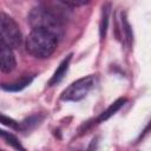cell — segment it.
Returning <instances> with one entry per match:
<instances>
[{"label": "cell", "instance_id": "1", "mask_svg": "<svg viewBox=\"0 0 151 151\" xmlns=\"http://www.w3.org/2000/svg\"><path fill=\"white\" fill-rule=\"evenodd\" d=\"M32 29L39 28L54 34L58 39L64 37V21L47 6L39 5L33 7L27 17Z\"/></svg>", "mask_w": 151, "mask_h": 151}, {"label": "cell", "instance_id": "2", "mask_svg": "<svg viewBox=\"0 0 151 151\" xmlns=\"http://www.w3.org/2000/svg\"><path fill=\"white\" fill-rule=\"evenodd\" d=\"M58 38L51 32L44 29H32L26 38V51L38 59H46L51 57L58 46Z\"/></svg>", "mask_w": 151, "mask_h": 151}, {"label": "cell", "instance_id": "3", "mask_svg": "<svg viewBox=\"0 0 151 151\" xmlns=\"http://www.w3.org/2000/svg\"><path fill=\"white\" fill-rule=\"evenodd\" d=\"M22 35L17 21L7 15L6 13H0V44L12 48H17L21 45Z\"/></svg>", "mask_w": 151, "mask_h": 151}, {"label": "cell", "instance_id": "4", "mask_svg": "<svg viewBox=\"0 0 151 151\" xmlns=\"http://www.w3.org/2000/svg\"><path fill=\"white\" fill-rule=\"evenodd\" d=\"M96 84L94 76H86L83 77L76 81H73L71 85H68L60 96V99L64 101H79L84 99L87 93L92 90V87Z\"/></svg>", "mask_w": 151, "mask_h": 151}, {"label": "cell", "instance_id": "5", "mask_svg": "<svg viewBox=\"0 0 151 151\" xmlns=\"http://www.w3.org/2000/svg\"><path fill=\"white\" fill-rule=\"evenodd\" d=\"M17 66L15 55L12 50L2 44H0V70L4 73L12 72Z\"/></svg>", "mask_w": 151, "mask_h": 151}, {"label": "cell", "instance_id": "6", "mask_svg": "<svg viewBox=\"0 0 151 151\" xmlns=\"http://www.w3.org/2000/svg\"><path fill=\"white\" fill-rule=\"evenodd\" d=\"M117 32L120 33L119 39H122V41H124V44L127 47H131L132 41H133V33H132V28L126 19V14L124 12L120 13V19H119V26H117Z\"/></svg>", "mask_w": 151, "mask_h": 151}, {"label": "cell", "instance_id": "7", "mask_svg": "<svg viewBox=\"0 0 151 151\" xmlns=\"http://www.w3.org/2000/svg\"><path fill=\"white\" fill-rule=\"evenodd\" d=\"M71 59H72V53H70L68 55H66L61 63L59 64V66L57 67V70L54 71L53 76L51 77V79L48 80V86H53V85H57L58 83L61 81V79L65 77L68 67H70V63H71Z\"/></svg>", "mask_w": 151, "mask_h": 151}, {"label": "cell", "instance_id": "8", "mask_svg": "<svg viewBox=\"0 0 151 151\" xmlns=\"http://www.w3.org/2000/svg\"><path fill=\"white\" fill-rule=\"evenodd\" d=\"M126 103V98H118L116 101H113L105 111H103L101 113H100V116L96 119V123L94 124H99V123H103V122H105V120H107L109 118H111L116 112H118L122 107H123V105Z\"/></svg>", "mask_w": 151, "mask_h": 151}, {"label": "cell", "instance_id": "9", "mask_svg": "<svg viewBox=\"0 0 151 151\" xmlns=\"http://www.w3.org/2000/svg\"><path fill=\"white\" fill-rule=\"evenodd\" d=\"M34 79V76H26L22 77L20 80H17L14 83H9V84H2L1 88L4 91H9V92H19L21 90H24L25 87H27Z\"/></svg>", "mask_w": 151, "mask_h": 151}, {"label": "cell", "instance_id": "10", "mask_svg": "<svg viewBox=\"0 0 151 151\" xmlns=\"http://www.w3.org/2000/svg\"><path fill=\"white\" fill-rule=\"evenodd\" d=\"M110 12H111V4L106 2L101 7V15H100V22H99V35L103 40L106 35L107 28H109V19H110Z\"/></svg>", "mask_w": 151, "mask_h": 151}, {"label": "cell", "instance_id": "11", "mask_svg": "<svg viewBox=\"0 0 151 151\" xmlns=\"http://www.w3.org/2000/svg\"><path fill=\"white\" fill-rule=\"evenodd\" d=\"M44 119V116L38 113V114H32L29 117H27L26 119H24L21 123H20V131L22 132H27V131H31L32 129L37 127Z\"/></svg>", "mask_w": 151, "mask_h": 151}, {"label": "cell", "instance_id": "12", "mask_svg": "<svg viewBox=\"0 0 151 151\" xmlns=\"http://www.w3.org/2000/svg\"><path fill=\"white\" fill-rule=\"evenodd\" d=\"M0 136H1V138L6 142V144H8L9 146H12V147L15 149L17 151H25V147L21 145L20 140H19L14 134H12V133H9V132H7V131H5V130H1V131H0Z\"/></svg>", "mask_w": 151, "mask_h": 151}, {"label": "cell", "instance_id": "13", "mask_svg": "<svg viewBox=\"0 0 151 151\" xmlns=\"http://www.w3.org/2000/svg\"><path fill=\"white\" fill-rule=\"evenodd\" d=\"M1 124L2 125H6L13 130H19L20 131V123L15 122L14 119L9 118V117H6L5 114H1Z\"/></svg>", "mask_w": 151, "mask_h": 151}, {"label": "cell", "instance_id": "14", "mask_svg": "<svg viewBox=\"0 0 151 151\" xmlns=\"http://www.w3.org/2000/svg\"><path fill=\"white\" fill-rule=\"evenodd\" d=\"M1 151H4V150H1Z\"/></svg>", "mask_w": 151, "mask_h": 151}]
</instances>
